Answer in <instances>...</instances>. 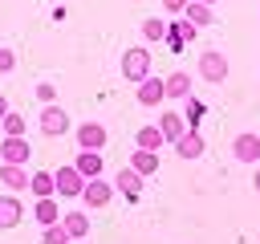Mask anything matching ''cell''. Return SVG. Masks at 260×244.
I'll use <instances>...</instances> for the list:
<instances>
[{"instance_id":"7402d4cb","label":"cell","mask_w":260,"mask_h":244,"mask_svg":"<svg viewBox=\"0 0 260 244\" xmlns=\"http://www.w3.org/2000/svg\"><path fill=\"white\" fill-rule=\"evenodd\" d=\"M28 191H32L37 199H49V195H57L53 171H37V175H28Z\"/></svg>"},{"instance_id":"1f68e13d","label":"cell","mask_w":260,"mask_h":244,"mask_svg":"<svg viewBox=\"0 0 260 244\" xmlns=\"http://www.w3.org/2000/svg\"><path fill=\"white\" fill-rule=\"evenodd\" d=\"M252 187H256V191H260V167H256V175H252Z\"/></svg>"},{"instance_id":"3957f363","label":"cell","mask_w":260,"mask_h":244,"mask_svg":"<svg viewBox=\"0 0 260 244\" xmlns=\"http://www.w3.org/2000/svg\"><path fill=\"white\" fill-rule=\"evenodd\" d=\"M37 126H41V134H45V138H61V134L69 130V114H65L57 102H53V106H41Z\"/></svg>"},{"instance_id":"d6a6232c","label":"cell","mask_w":260,"mask_h":244,"mask_svg":"<svg viewBox=\"0 0 260 244\" xmlns=\"http://www.w3.org/2000/svg\"><path fill=\"white\" fill-rule=\"evenodd\" d=\"M195 4H207V8H211V4H215V0H195Z\"/></svg>"},{"instance_id":"9c48e42d","label":"cell","mask_w":260,"mask_h":244,"mask_svg":"<svg viewBox=\"0 0 260 244\" xmlns=\"http://www.w3.org/2000/svg\"><path fill=\"white\" fill-rule=\"evenodd\" d=\"M232 155H236V163H260V134H252V130L236 134Z\"/></svg>"},{"instance_id":"f546056e","label":"cell","mask_w":260,"mask_h":244,"mask_svg":"<svg viewBox=\"0 0 260 244\" xmlns=\"http://www.w3.org/2000/svg\"><path fill=\"white\" fill-rule=\"evenodd\" d=\"M191 0H162V12H171V16H183V8H187Z\"/></svg>"},{"instance_id":"7c38bea8","label":"cell","mask_w":260,"mask_h":244,"mask_svg":"<svg viewBox=\"0 0 260 244\" xmlns=\"http://www.w3.org/2000/svg\"><path fill=\"white\" fill-rule=\"evenodd\" d=\"M28 150H32V146H28L24 138H4V142H0V163L24 167V163H28Z\"/></svg>"},{"instance_id":"5b68a950","label":"cell","mask_w":260,"mask_h":244,"mask_svg":"<svg viewBox=\"0 0 260 244\" xmlns=\"http://www.w3.org/2000/svg\"><path fill=\"white\" fill-rule=\"evenodd\" d=\"M106 142H110V134H106V126L102 122H81L77 126V150H106Z\"/></svg>"},{"instance_id":"4316f807","label":"cell","mask_w":260,"mask_h":244,"mask_svg":"<svg viewBox=\"0 0 260 244\" xmlns=\"http://www.w3.org/2000/svg\"><path fill=\"white\" fill-rule=\"evenodd\" d=\"M41 244H73V240L61 224H53V228H41Z\"/></svg>"},{"instance_id":"484cf974","label":"cell","mask_w":260,"mask_h":244,"mask_svg":"<svg viewBox=\"0 0 260 244\" xmlns=\"http://www.w3.org/2000/svg\"><path fill=\"white\" fill-rule=\"evenodd\" d=\"M142 37H146V41H162V37H167V20H162V16H146V20H142Z\"/></svg>"},{"instance_id":"52a82bcc","label":"cell","mask_w":260,"mask_h":244,"mask_svg":"<svg viewBox=\"0 0 260 244\" xmlns=\"http://www.w3.org/2000/svg\"><path fill=\"white\" fill-rule=\"evenodd\" d=\"M134 94H138V106L154 110V106H162V102H167V81H162V77H146V81H138V85H134Z\"/></svg>"},{"instance_id":"cb8c5ba5","label":"cell","mask_w":260,"mask_h":244,"mask_svg":"<svg viewBox=\"0 0 260 244\" xmlns=\"http://www.w3.org/2000/svg\"><path fill=\"white\" fill-rule=\"evenodd\" d=\"M183 106H187V114H183V118H187V130H199V122H203V114H207V110H203V102L191 94Z\"/></svg>"},{"instance_id":"603a6c76","label":"cell","mask_w":260,"mask_h":244,"mask_svg":"<svg viewBox=\"0 0 260 244\" xmlns=\"http://www.w3.org/2000/svg\"><path fill=\"white\" fill-rule=\"evenodd\" d=\"M183 16H187V20L195 24V28H207V24H215V12H211L207 4H195V0H191V4L183 8Z\"/></svg>"},{"instance_id":"6da1fadb","label":"cell","mask_w":260,"mask_h":244,"mask_svg":"<svg viewBox=\"0 0 260 244\" xmlns=\"http://www.w3.org/2000/svg\"><path fill=\"white\" fill-rule=\"evenodd\" d=\"M122 77L126 81H146L150 77V49H126L122 53Z\"/></svg>"},{"instance_id":"4fadbf2b","label":"cell","mask_w":260,"mask_h":244,"mask_svg":"<svg viewBox=\"0 0 260 244\" xmlns=\"http://www.w3.org/2000/svg\"><path fill=\"white\" fill-rule=\"evenodd\" d=\"M73 167H77V175H81V179H98V175L106 171V163H102V155H98V150H77Z\"/></svg>"},{"instance_id":"f1b7e54d","label":"cell","mask_w":260,"mask_h":244,"mask_svg":"<svg viewBox=\"0 0 260 244\" xmlns=\"http://www.w3.org/2000/svg\"><path fill=\"white\" fill-rule=\"evenodd\" d=\"M16 69V53L12 49H0V73H12Z\"/></svg>"},{"instance_id":"8fae6325","label":"cell","mask_w":260,"mask_h":244,"mask_svg":"<svg viewBox=\"0 0 260 244\" xmlns=\"http://www.w3.org/2000/svg\"><path fill=\"white\" fill-rule=\"evenodd\" d=\"M162 81H167V98H171V102H187V98H191V85H195V81H191L187 69H175V73L162 77Z\"/></svg>"},{"instance_id":"83f0119b","label":"cell","mask_w":260,"mask_h":244,"mask_svg":"<svg viewBox=\"0 0 260 244\" xmlns=\"http://www.w3.org/2000/svg\"><path fill=\"white\" fill-rule=\"evenodd\" d=\"M37 98H41V106H53V102H57V89H53V81H41V85H37Z\"/></svg>"},{"instance_id":"d6986e66","label":"cell","mask_w":260,"mask_h":244,"mask_svg":"<svg viewBox=\"0 0 260 244\" xmlns=\"http://www.w3.org/2000/svg\"><path fill=\"white\" fill-rule=\"evenodd\" d=\"M175 155H179V159H199V155H203V134H199V130H187V134L175 142Z\"/></svg>"},{"instance_id":"30bf717a","label":"cell","mask_w":260,"mask_h":244,"mask_svg":"<svg viewBox=\"0 0 260 244\" xmlns=\"http://www.w3.org/2000/svg\"><path fill=\"white\" fill-rule=\"evenodd\" d=\"M154 126L162 130V138H167L171 146H175V142H179V138L187 134V118H183V114H175V110H167V114H158V122H154Z\"/></svg>"},{"instance_id":"7a4b0ae2","label":"cell","mask_w":260,"mask_h":244,"mask_svg":"<svg viewBox=\"0 0 260 244\" xmlns=\"http://www.w3.org/2000/svg\"><path fill=\"white\" fill-rule=\"evenodd\" d=\"M228 57L219 53V49H203L199 53V77L203 81H211V85H219V81H228Z\"/></svg>"},{"instance_id":"ba28073f","label":"cell","mask_w":260,"mask_h":244,"mask_svg":"<svg viewBox=\"0 0 260 244\" xmlns=\"http://www.w3.org/2000/svg\"><path fill=\"white\" fill-rule=\"evenodd\" d=\"M195 33H199V28H195L187 16H175V20L167 24V37H162V41H167L171 49H183V45H191V41H195Z\"/></svg>"},{"instance_id":"e0dca14e","label":"cell","mask_w":260,"mask_h":244,"mask_svg":"<svg viewBox=\"0 0 260 244\" xmlns=\"http://www.w3.org/2000/svg\"><path fill=\"white\" fill-rule=\"evenodd\" d=\"M61 228L69 232V240H81V236H89V216L85 211H61Z\"/></svg>"},{"instance_id":"ac0fdd59","label":"cell","mask_w":260,"mask_h":244,"mask_svg":"<svg viewBox=\"0 0 260 244\" xmlns=\"http://www.w3.org/2000/svg\"><path fill=\"white\" fill-rule=\"evenodd\" d=\"M20 216H24V207H20V199L8 191V195H0V228H16L20 224Z\"/></svg>"},{"instance_id":"4dcf8cb0","label":"cell","mask_w":260,"mask_h":244,"mask_svg":"<svg viewBox=\"0 0 260 244\" xmlns=\"http://www.w3.org/2000/svg\"><path fill=\"white\" fill-rule=\"evenodd\" d=\"M4 114H8V98L0 94V122H4Z\"/></svg>"},{"instance_id":"44dd1931","label":"cell","mask_w":260,"mask_h":244,"mask_svg":"<svg viewBox=\"0 0 260 244\" xmlns=\"http://www.w3.org/2000/svg\"><path fill=\"white\" fill-rule=\"evenodd\" d=\"M134 146H138V150H158V146H167V138H162V130H158V126H138Z\"/></svg>"},{"instance_id":"5bb4252c","label":"cell","mask_w":260,"mask_h":244,"mask_svg":"<svg viewBox=\"0 0 260 244\" xmlns=\"http://www.w3.org/2000/svg\"><path fill=\"white\" fill-rule=\"evenodd\" d=\"M114 191H122L126 199H138V195H142V175L130 171V167H122V171L114 175Z\"/></svg>"},{"instance_id":"836d02e7","label":"cell","mask_w":260,"mask_h":244,"mask_svg":"<svg viewBox=\"0 0 260 244\" xmlns=\"http://www.w3.org/2000/svg\"><path fill=\"white\" fill-rule=\"evenodd\" d=\"M73 244H77V240H73Z\"/></svg>"},{"instance_id":"9a60e30c","label":"cell","mask_w":260,"mask_h":244,"mask_svg":"<svg viewBox=\"0 0 260 244\" xmlns=\"http://www.w3.org/2000/svg\"><path fill=\"white\" fill-rule=\"evenodd\" d=\"M0 183L16 195V191H24V187H28V171H24V167H16V163H0Z\"/></svg>"},{"instance_id":"ffe728a7","label":"cell","mask_w":260,"mask_h":244,"mask_svg":"<svg viewBox=\"0 0 260 244\" xmlns=\"http://www.w3.org/2000/svg\"><path fill=\"white\" fill-rule=\"evenodd\" d=\"M32 216H37V224H41V228H53V224H61V207H57V199H53V195H49V199H37Z\"/></svg>"},{"instance_id":"8992f818","label":"cell","mask_w":260,"mask_h":244,"mask_svg":"<svg viewBox=\"0 0 260 244\" xmlns=\"http://www.w3.org/2000/svg\"><path fill=\"white\" fill-rule=\"evenodd\" d=\"M110 199H114V183H110V179H102V175H98V179H85V191H81V203H85V207L98 211V207H106Z\"/></svg>"},{"instance_id":"2e32d148","label":"cell","mask_w":260,"mask_h":244,"mask_svg":"<svg viewBox=\"0 0 260 244\" xmlns=\"http://www.w3.org/2000/svg\"><path fill=\"white\" fill-rule=\"evenodd\" d=\"M130 171H138L142 179H150V175L158 171V150H138V146H134V155H130Z\"/></svg>"},{"instance_id":"d4e9b609","label":"cell","mask_w":260,"mask_h":244,"mask_svg":"<svg viewBox=\"0 0 260 244\" xmlns=\"http://www.w3.org/2000/svg\"><path fill=\"white\" fill-rule=\"evenodd\" d=\"M0 126H4V138H24V114H16V110H8Z\"/></svg>"},{"instance_id":"277c9868","label":"cell","mask_w":260,"mask_h":244,"mask_svg":"<svg viewBox=\"0 0 260 244\" xmlns=\"http://www.w3.org/2000/svg\"><path fill=\"white\" fill-rule=\"evenodd\" d=\"M53 183H57V195H65V199H81V191H85V179L77 175L73 163L57 167V171H53Z\"/></svg>"}]
</instances>
